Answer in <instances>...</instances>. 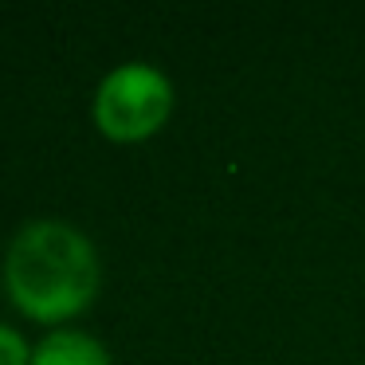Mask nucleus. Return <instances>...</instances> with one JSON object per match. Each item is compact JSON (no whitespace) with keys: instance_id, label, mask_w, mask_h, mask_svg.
Segmentation results:
<instances>
[{"instance_id":"obj_2","label":"nucleus","mask_w":365,"mask_h":365,"mask_svg":"<svg viewBox=\"0 0 365 365\" xmlns=\"http://www.w3.org/2000/svg\"><path fill=\"white\" fill-rule=\"evenodd\" d=\"M173 79L158 63L126 59L98 79L95 98H91V118L103 138L118 145H134L165 130V122L173 118Z\"/></svg>"},{"instance_id":"obj_4","label":"nucleus","mask_w":365,"mask_h":365,"mask_svg":"<svg viewBox=\"0 0 365 365\" xmlns=\"http://www.w3.org/2000/svg\"><path fill=\"white\" fill-rule=\"evenodd\" d=\"M32 341L16 326L0 322V365H32Z\"/></svg>"},{"instance_id":"obj_3","label":"nucleus","mask_w":365,"mask_h":365,"mask_svg":"<svg viewBox=\"0 0 365 365\" xmlns=\"http://www.w3.org/2000/svg\"><path fill=\"white\" fill-rule=\"evenodd\" d=\"M32 365H114V357L95 334L59 326V330H48L36 341Z\"/></svg>"},{"instance_id":"obj_1","label":"nucleus","mask_w":365,"mask_h":365,"mask_svg":"<svg viewBox=\"0 0 365 365\" xmlns=\"http://www.w3.org/2000/svg\"><path fill=\"white\" fill-rule=\"evenodd\" d=\"M98 287L103 259L95 240L67 220H28L4 247V294L32 322L59 330L98 299Z\"/></svg>"}]
</instances>
